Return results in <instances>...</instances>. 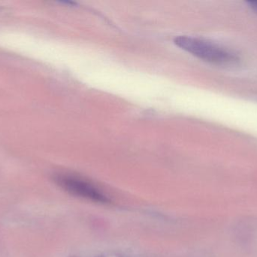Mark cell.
<instances>
[{"label": "cell", "instance_id": "277c9868", "mask_svg": "<svg viewBox=\"0 0 257 257\" xmlns=\"http://www.w3.org/2000/svg\"><path fill=\"white\" fill-rule=\"evenodd\" d=\"M69 257H78V256H69Z\"/></svg>", "mask_w": 257, "mask_h": 257}, {"label": "cell", "instance_id": "7a4b0ae2", "mask_svg": "<svg viewBox=\"0 0 257 257\" xmlns=\"http://www.w3.org/2000/svg\"><path fill=\"white\" fill-rule=\"evenodd\" d=\"M60 188L72 196L88 199L97 203H109L110 199L90 184L69 175H57L54 178Z\"/></svg>", "mask_w": 257, "mask_h": 257}, {"label": "cell", "instance_id": "6da1fadb", "mask_svg": "<svg viewBox=\"0 0 257 257\" xmlns=\"http://www.w3.org/2000/svg\"><path fill=\"white\" fill-rule=\"evenodd\" d=\"M175 43L187 52L210 63L229 65L237 60L235 56L224 48L205 39L181 36L175 38Z\"/></svg>", "mask_w": 257, "mask_h": 257}, {"label": "cell", "instance_id": "3957f363", "mask_svg": "<svg viewBox=\"0 0 257 257\" xmlns=\"http://www.w3.org/2000/svg\"><path fill=\"white\" fill-rule=\"evenodd\" d=\"M247 3L249 5V6L257 13V1H248L247 2Z\"/></svg>", "mask_w": 257, "mask_h": 257}]
</instances>
